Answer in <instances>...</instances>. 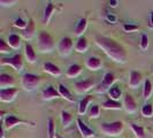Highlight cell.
<instances>
[{"mask_svg": "<svg viewBox=\"0 0 153 138\" xmlns=\"http://www.w3.org/2000/svg\"><path fill=\"white\" fill-rule=\"evenodd\" d=\"M94 42L115 62L124 63V62L127 61L126 50L120 44H117L115 40L107 38V37H104V36H96L94 37Z\"/></svg>", "mask_w": 153, "mask_h": 138, "instance_id": "cell-1", "label": "cell"}, {"mask_svg": "<svg viewBox=\"0 0 153 138\" xmlns=\"http://www.w3.org/2000/svg\"><path fill=\"white\" fill-rule=\"evenodd\" d=\"M38 48L43 53H48L54 48V40L52 36L46 32V31H40L38 35Z\"/></svg>", "mask_w": 153, "mask_h": 138, "instance_id": "cell-2", "label": "cell"}, {"mask_svg": "<svg viewBox=\"0 0 153 138\" xmlns=\"http://www.w3.org/2000/svg\"><path fill=\"white\" fill-rule=\"evenodd\" d=\"M100 131L106 136H119L123 131V122L114 121L109 123H102L100 127Z\"/></svg>", "mask_w": 153, "mask_h": 138, "instance_id": "cell-3", "label": "cell"}, {"mask_svg": "<svg viewBox=\"0 0 153 138\" xmlns=\"http://www.w3.org/2000/svg\"><path fill=\"white\" fill-rule=\"evenodd\" d=\"M40 77L33 74H24L22 76V88L25 91H33L36 90L40 84Z\"/></svg>", "mask_w": 153, "mask_h": 138, "instance_id": "cell-4", "label": "cell"}, {"mask_svg": "<svg viewBox=\"0 0 153 138\" xmlns=\"http://www.w3.org/2000/svg\"><path fill=\"white\" fill-rule=\"evenodd\" d=\"M1 66H10L15 69L16 71H22L24 68L22 55L16 54V55H13L10 58H5L1 60Z\"/></svg>", "mask_w": 153, "mask_h": 138, "instance_id": "cell-5", "label": "cell"}, {"mask_svg": "<svg viewBox=\"0 0 153 138\" xmlns=\"http://www.w3.org/2000/svg\"><path fill=\"white\" fill-rule=\"evenodd\" d=\"M114 82H115L114 75H113L112 73H106V74L104 75V78H102L101 83L94 89V91L97 92V93H105V92H108L111 88H113Z\"/></svg>", "mask_w": 153, "mask_h": 138, "instance_id": "cell-6", "label": "cell"}, {"mask_svg": "<svg viewBox=\"0 0 153 138\" xmlns=\"http://www.w3.org/2000/svg\"><path fill=\"white\" fill-rule=\"evenodd\" d=\"M17 124H30L31 127H35V123L33 122L27 121V120H22V119H19L15 115H7V116L5 117V120H4V123H2L4 128H6V129H12V128L16 127Z\"/></svg>", "mask_w": 153, "mask_h": 138, "instance_id": "cell-7", "label": "cell"}, {"mask_svg": "<svg viewBox=\"0 0 153 138\" xmlns=\"http://www.w3.org/2000/svg\"><path fill=\"white\" fill-rule=\"evenodd\" d=\"M73 40L69 37H65L59 42V45H58V51L59 53L61 54L62 56H67L71 53V50H73Z\"/></svg>", "mask_w": 153, "mask_h": 138, "instance_id": "cell-8", "label": "cell"}, {"mask_svg": "<svg viewBox=\"0 0 153 138\" xmlns=\"http://www.w3.org/2000/svg\"><path fill=\"white\" fill-rule=\"evenodd\" d=\"M96 85V81L93 78H88L81 82H76L75 83V90L78 93H85V92L90 91L92 88Z\"/></svg>", "mask_w": 153, "mask_h": 138, "instance_id": "cell-9", "label": "cell"}, {"mask_svg": "<svg viewBox=\"0 0 153 138\" xmlns=\"http://www.w3.org/2000/svg\"><path fill=\"white\" fill-rule=\"evenodd\" d=\"M19 92L17 88H10V89H1L0 90V100L2 102H10L15 99L16 94Z\"/></svg>", "mask_w": 153, "mask_h": 138, "instance_id": "cell-10", "label": "cell"}, {"mask_svg": "<svg viewBox=\"0 0 153 138\" xmlns=\"http://www.w3.org/2000/svg\"><path fill=\"white\" fill-rule=\"evenodd\" d=\"M123 107L124 109L128 112V113H135L137 111V104L135 99L132 98V96L129 93H124V97H123Z\"/></svg>", "mask_w": 153, "mask_h": 138, "instance_id": "cell-11", "label": "cell"}, {"mask_svg": "<svg viewBox=\"0 0 153 138\" xmlns=\"http://www.w3.org/2000/svg\"><path fill=\"white\" fill-rule=\"evenodd\" d=\"M76 122H77V127H78V130L81 132V136L83 138H92L96 136L94 131L92 130L91 128H89V127L82 121V119L78 117L76 120Z\"/></svg>", "mask_w": 153, "mask_h": 138, "instance_id": "cell-12", "label": "cell"}, {"mask_svg": "<svg viewBox=\"0 0 153 138\" xmlns=\"http://www.w3.org/2000/svg\"><path fill=\"white\" fill-rule=\"evenodd\" d=\"M14 84H15V81L12 75L5 74V73H2L0 75V90L1 89H10L14 86Z\"/></svg>", "mask_w": 153, "mask_h": 138, "instance_id": "cell-13", "label": "cell"}, {"mask_svg": "<svg viewBox=\"0 0 153 138\" xmlns=\"http://www.w3.org/2000/svg\"><path fill=\"white\" fill-rule=\"evenodd\" d=\"M59 97H61L59 91L54 86H52V85L47 86L45 90L42 92V98L44 100H52L55 99V98H59Z\"/></svg>", "mask_w": 153, "mask_h": 138, "instance_id": "cell-14", "label": "cell"}, {"mask_svg": "<svg viewBox=\"0 0 153 138\" xmlns=\"http://www.w3.org/2000/svg\"><path fill=\"white\" fill-rule=\"evenodd\" d=\"M35 33H36V25H35V22H33V20H29L28 27H27L24 30H22L23 38L29 40V39H31L35 36Z\"/></svg>", "mask_w": 153, "mask_h": 138, "instance_id": "cell-15", "label": "cell"}, {"mask_svg": "<svg viewBox=\"0 0 153 138\" xmlns=\"http://www.w3.org/2000/svg\"><path fill=\"white\" fill-rule=\"evenodd\" d=\"M24 55H25V59L29 63H35L37 61V54L35 52L33 47L30 45V44H25V48H24Z\"/></svg>", "mask_w": 153, "mask_h": 138, "instance_id": "cell-16", "label": "cell"}, {"mask_svg": "<svg viewBox=\"0 0 153 138\" xmlns=\"http://www.w3.org/2000/svg\"><path fill=\"white\" fill-rule=\"evenodd\" d=\"M85 66L90 70H98V69L101 68V60L97 56H90V58L86 59Z\"/></svg>", "mask_w": 153, "mask_h": 138, "instance_id": "cell-17", "label": "cell"}, {"mask_svg": "<svg viewBox=\"0 0 153 138\" xmlns=\"http://www.w3.org/2000/svg\"><path fill=\"white\" fill-rule=\"evenodd\" d=\"M140 82H142V74L132 70L130 73V78H129V86L131 89H136L139 86Z\"/></svg>", "mask_w": 153, "mask_h": 138, "instance_id": "cell-18", "label": "cell"}, {"mask_svg": "<svg viewBox=\"0 0 153 138\" xmlns=\"http://www.w3.org/2000/svg\"><path fill=\"white\" fill-rule=\"evenodd\" d=\"M44 70L46 73L51 74L52 76H60L61 75V69L58 66H55L54 63H51V62H45L44 63Z\"/></svg>", "mask_w": 153, "mask_h": 138, "instance_id": "cell-19", "label": "cell"}, {"mask_svg": "<svg viewBox=\"0 0 153 138\" xmlns=\"http://www.w3.org/2000/svg\"><path fill=\"white\" fill-rule=\"evenodd\" d=\"M88 48H89V43H88V40L85 37H79L78 40H77L76 45H75V50H76V52L78 53H85L86 51H88Z\"/></svg>", "mask_w": 153, "mask_h": 138, "instance_id": "cell-20", "label": "cell"}, {"mask_svg": "<svg viewBox=\"0 0 153 138\" xmlns=\"http://www.w3.org/2000/svg\"><path fill=\"white\" fill-rule=\"evenodd\" d=\"M101 107L105 108V109H121L122 108V105L120 101H116V100H113L111 98H108L106 101L102 102Z\"/></svg>", "mask_w": 153, "mask_h": 138, "instance_id": "cell-21", "label": "cell"}, {"mask_svg": "<svg viewBox=\"0 0 153 138\" xmlns=\"http://www.w3.org/2000/svg\"><path fill=\"white\" fill-rule=\"evenodd\" d=\"M93 99V96L91 94H88L86 97H84L83 99L79 101V105H78V113L82 115V114H85V112H86V109H88V105L90 104V101Z\"/></svg>", "mask_w": 153, "mask_h": 138, "instance_id": "cell-22", "label": "cell"}, {"mask_svg": "<svg viewBox=\"0 0 153 138\" xmlns=\"http://www.w3.org/2000/svg\"><path fill=\"white\" fill-rule=\"evenodd\" d=\"M86 25H88V20L86 19H81L78 23L76 24L75 27V30H74V33L78 36V37H82L83 32L86 30Z\"/></svg>", "mask_w": 153, "mask_h": 138, "instance_id": "cell-23", "label": "cell"}, {"mask_svg": "<svg viewBox=\"0 0 153 138\" xmlns=\"http://www.w3.org/2000/svg\"><path fill=\"white\" fill-rule=\"evenodd\" d=\"M82 69H83L82 66H79V65H71V66H69L66 75H67V77H70V78L77 77L82 73Z\"/></svg>", "mask_w": 153, "mask_h": 138, "instance_id": "cell-24", "label": "cell"}, {"mask_svg": "<svg viewBox=\"0 0 153 138\" xmlns=\"http://www.w3.org/2000/svg\"><path fill=\"white\" fill-rule=\"evenodd\" d=\"M54 10H55V6H54L52 2H48L45 8V12H44V17H43L44 24H47V23H48V21H50L51 17H52V14H53Z\"/></svg>", "mask_w": 153, "mask_h": 138, "instance_id": "cell-25", "label": "cell"}, {"mask_svg": "<svg viewBox=\"0 0 153 138\" xmlns=\"http://www.w3.org/2000/svg\"><path fill=\"white\" fill-rule=\"evenodd\" d=\"M7 43L13 50H17L21 46V37L17 35H10V36H8Z\"/></svg>", "mask_w": 153, "mask_h": 138, "instance_id": "cell-26", "label": "cell"}, {"mask_svg": "<svg viewBox=\"0 0 153 138\" xmlns=\"http://www.w3.org/2000/svg\"><path fill=\"white\" fill-rule=\"evenodd\" d=\"M131 130L134 131L135 136L137 138H146V134H145V129L140 125H138L136 123H131L130 124Z\"/></svg>", "mask_w": 153, "mask_h": 138, "instance_id": "cell-27", "label": "cell"}, {"mask_svg": "<svg viewBox=\"0 0 153 138\" xmlns=\"http://www.w3.org/2000/svg\"><path fill=\"white\" fill-rule=\"evenodd\" d=\"M58 91H59V93H60V96H61L62 98L67 99L68 101H70V102H74V98L71 97V93L69 92V90L63 84H59Z\"/></svg>", "mask_w": 153, "mask_h": 138, "instance_id": "cell-28", "label": "cell"}, {"mask_svg": "<svg viewBox=\"0 0 153 138\" xmlns=\"http://www.w3.org/2000/svg\"><path fill=\"white\" fill-rule=\"evenodd\" d=\"M107 93L111 99L116 100V101H119V99H120L121 96H122V91H121V89H120L119 86H113V88H111Z\"/></svg>", "mask_w": 153, "mask_h": 138, "instance_id": "cell-29", "label": "cell"}, {"mask_svg": "<svg viewBox=\"0 0 153 138\" xmlns=\"http://www.w3.org/2000/svg\"><path fill=\"white\" fill-rule=\"evenodd\" d=\"M151 93H152V83H151L150 79H146L144 82V89H143V98H144V100L149 99Z\"/></svg>", "mask_w": 153, "mask_h": 138, "instance_id": "cell-30", "label": "cell"}, {"mask_svg": "<svg viewBox=\"0 0 153 138\" xmlns=\"http://www.w3.org/2000/svg\"><path fill=\"white\" fill-rule=\"evenodd\" d=\"M73 120H74V117H73V115L68 113V112H65V111H62L61 112V121H62V124H63V127L65 128H67L70 125V123L73 122Z\"/></svg>", "mask_w": 153, "mask_h": 138, "instance_id": "cell-31", "label": "cell"}, {"mask_svg": "<svg viewBox=\"0 0 153 138\" xmlns=\"http://www.w3.org/2000/svg\"><path fill=\"white\" fill-rule=\"evenodd\" d=\"M47 136L48 138H55V123L52 117L47 121Z\"/></svg>", "mask_w": 153, "mask_h": 138, "instance_id": "cell-32", "label": "cell"}, {"mask_svg": "<svg viewBox=\"0 0 153 138\" xmlns=\"http://www.w3.org/2000/svg\"><path fill=\"white\" fill-rule=\"evenodd\" d=\"M142 114L145 117H152L153 116V107L152 105L150 104H145L143 107H142Z\"/></svg>", "mask_w": 153, "mask_h": 138, "instance_id": "cell-33", "label": "cell"}, {"mask_svg": "<svg viewBox=\"0 0 153 138\" xmlns=\"http://www.w3.org/2000/svg\"><path fill=\"white\" fill-rule=\"evenodd\" d=\"M99 114H100L99 105H93V106L90 107V109H89V116H90L91 119H97V117H99Z\"/></svg>", "mask_w": 153, "mask_h": 138, "instance_id": "cell-34", "label": "cell"}, {"mask_svg": "<svg viewBox=\"0 0 153 138\" xmlns=\"http://www.w3.org/2000/svg\"><path fill=\"white\" fill-rule=\"evenodd\" d=\"M0 52L1 53H9V52H12V47L8 45V43H6L4 39H0Z\"/></svg>", "mask_w": 153, "mask_h": 138, "instance_id": "cell-35", "label": "cell"}, {"mask_svg": "<svg viewBox=\"0 0 153 138\" xmlns=\"http://www.w3.org/2000/svg\"><path fill=\"white\" fill-rule=\"evenodd\" d=\"M147 46H149V38H147L146 35L143 33V35L140 36V48H142V50H146Z\"/></svg>", "mask_w": 153, "mask_h": 138, "instance_id": "cell-36", "label": "cell"}, {"mask_svg": "<svg viewBox=\"0 0 153 138\" xmlns=\"http://www.w3.org/2000/svg\"><path fill=\"white\" fill-rule=\"evenodd\" d=\"M14 25H15L16 28H20V29L24 30V29L28 27V22H25V21H23V20H21V19H19V20H15Z\"/></svg>", "mask_w": 153, "mask_h": 138, "instance_id": "cell-37", "label": "cell"}, {"mask_svg": "<svg viewBox=\"0 0 153 138\" xmlns=\"http://www.w3.org/2000/svg\"><path fill=\"white\" fill-rule=\"evenodd\" d=\"M123 30L127 31V32H131V31L138 30L137 25H132V24H124L123 25Z\"/></svg>", "mask_w": 153, "mask_h": 138, "instance_id": "cell-38", "label": "cell"}, {"mask_svg": "<svg viewBox=\"0 0 153 138\" xmlns=\"http://www.w3.org/2000/svg\"><path fill=\"white\" fill-rule=\"evenodd\" d=\"M149 23H150V27L153 28V10L150 13V15H149Z\"/></svg>", "mask_w": 153, "mask_h": 138, "instance_id": "cell-39", "label": "cell"}, {"mask_svg": "<svg viewBox=\"0 0 153 138\" xmlns=\"http://www.w3.org/2000/svg\"><path fill=\"white\" fill-rule=\"evenodd\" d=\"M16 1H5V0H1V1H0V4H1V5H4V4H9V5H10V6H12V5H13V4H15ZM8 6V5H7Z\"/></svg>", "mask_w": 153, "mask_h": 138, "instance_id": "cell-40", "label": "cell"}, {"mask_svg": "<svg viewBox=\"0 0 153 138\" xmlns=\"http://www.w3.org/2000/svg\"><path fill=\"white\" fill-rule=\"evenodd\" d=\"M56 138H62L61 136H56Z\"/></svg>", "mask_w": 153, "mask_h": 138, "instance_id": "cell-41", "label": "cell"}]
</instances>
